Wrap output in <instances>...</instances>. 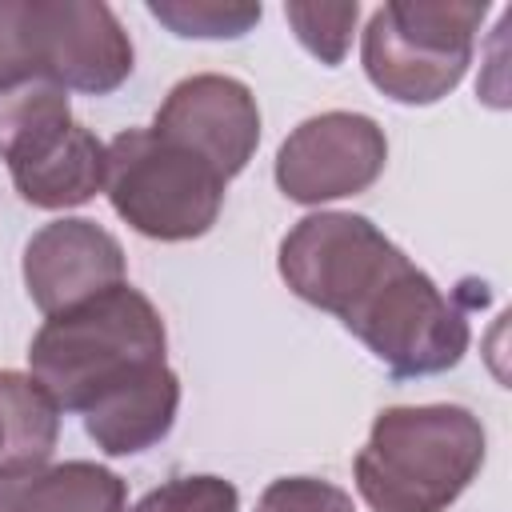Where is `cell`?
Here are the masks:
<instances>
[{
  "label": "cell",
  "mask_w": 512,
  "mask_h": 512,
  "mask_svg": "<svg viewBox=\"0 0 512 512\" xmlns=\"http://www.w3.org/2000/svg\"><path fill=\"white\" fill-rule=\"evenodd\" d=\"M388 160V140L372 116L324 112L304 120L276 156V184L296 204L356 196L376 184Z\"/></svg>",
  "instance_id": "ba28073f"
},
{
  "label": "cell",
  "mask_w": 512,
  "mask_h": 512,
  "mask_svg": "<svg viewBox=\"0 0 512 512\" xmlns=\"http://www.w3.org/2000/svg\"><path fill=\"white\" fill-rule=\"evenodd\" d=\"M152 132L188 148L208 168H216L224 180H232L236 172H244V164L256 152L260 108L248 84L204 72V76L180 80L168 92V100L160 104L152 120Z\"/></svg>",
  "instance_id": "9c48e42d"
},
{
  "label": "cell",
  "mask_w": 512,
  "mask_h": 512,
  "mask_svg": "<svg viewBox=\"0 0 512 512\" xmlns=\"http://www.w3.org/2000/svg\"><path fill=\"white\" fill-rule=\"evenodd\" d=\"M180 408V380L168 364H152L132 380L104 392L88 412L84 428L108 456H132L168 436Z\"/></svg>",
  "instance_id": "7c38bea8"
},
{
  "label": "cell",
  "mask_w": 512,
  "mask_h": 512,
  "mask_svg": "<svg viewBox=\"0 0 512 512\" xmlns=\"http://www.w3.org/2000/svg\"><path fill=\"white\" fill-rule=\"evenodd\" d=\"M148 12L160 24H168L176 36H200V40L244 36L260 20V4H236V0H152Z\"/></svg>",
  "instance_id": "2e32d148"
},
{
  "label": "cell",
  "mask_w": 512,
  "mask_h": 512,
  "mask_svg": "<svg viewBox=\"0 0 512 512\" xmlns=\"http://www.w3.org/2000/svg\"><path fill=\"white\" fill-rule=\"evenodd\" d=\"M152 364H164V320L132 284L48 316L28 348L32 380L64 412H88Z\"/></svg>",
  "instance_id": "6da1fadb"
},
{
  "label": "cell",
  "mask_w": 512,
  "mask_h": 512,
  "mask_svg": "<svg viewBox=\"0 0 512 512\" xmlns=\"http://www.w3.org/2000/svg\"><path fill=\"white\" fill-rule=\"evenodd\" d=\"M284 16L296 28L300 44L320 64H340L352 44V24H356L360 8H356V0L352 4H284Z\"/></svg>",
  "instance_id": "e0dca14e"
},
{
  "label": "cell",
  "mask_w": 512,
  "mask_h": 512,
  "mask_svg": "<svg viewBox=\"0 0 512 512\" xmlns=\"http://www.w3.org/2000/svg\"><path fill=\"white\" fill-rule=\"evenodd\" d=\"M224 184L216 168L152 128H128L108 144L104 192L140 236H204L220 216Z\"/></svg>",
  "instance_id": "277c9868"
},
{
  "label": "cell",
  "mask_w": 512,
  "mask_h": 512,
  "mask_svg": "<svg viewBox=\"0 0 512 512\" xmlns=\"http://www.w3.org/2000/svg\"><path fill=\"white\" fill-rule=\"evenodd\" d=\"M60 436V408L24 372H0V476L48 464Z\"/></svg>",
  "instance_id": "5bb4252c"
},
{
  "label": "cell",
  "mask_w": 512,
  "mask_h": 512,
  "mask_svg": "<svg viewBox=\"0 0 512 512\" xmlns=\"http://www.w3.org/2000/svg\"><path fill=\"white\" fill-rule=\"evenodd\" d=\"M400 260L404 252L372 220L352 212L304 216L280 244L284 284L336 320H344Z\"/></svg>",
  "instance_id": "8992f818"
},
{
  "label": "cell",
  "mask_w": 512,
  "mask_h": 512,
  "mask_svg": "<svg viewBox=\"0 0 512 512\" xmlns=\"http://www.w3.org/2000/svg\"><path fill=\"white\" fill-rule=\"evenodd\" d=\"M64 120H72L64 88L48 80H24L16 88H4L0 92V160L16 156L28 140H36L40 132Z\"/></svg>",
  "instance_id": "9a60e30c"
},
{
  "label": "cell",
  "mask_w": 512,
  "mask_h": 512,
  "mask_svg": "<svg viewBox=\"0 0 512 512\" xmlns=\"http://www.w3.org/2000/svg\"><path fill=\"white\" fill-rule=\"evenodd\" d=\"M480 464L484 428L468 408H384L356 452V488L372 512H444Z\"/></svg>",
  "instance_id": "7a4b0ae2"
},
{
  "label": "cell",
  "mask_w": 512,
  "mask_h": 512,
  "mask_svg": "<svg viewBox=\"0 0 512 512\" xmlns=\"http://www.w3.org/2000/svg\"><path fill=\"white\" fill-rule=\"evenodd\" d=\"M104 160L108 148L84 124L64 120L8 156V172L32 208H76L104 188Z\"/></svg>",
  "instance_id": "8fae6325"
},
{
  "label": "cell",
  "mask_w": 512,
  "mask_h": 512,
  "mask_svg": "<svg viewBox=\"0 0 512 512\" xmlns=\"http://www.w3.org/2000/svg\"><path fill=\"white\" fill-rule=\"evenodd\" d=\"M24 284L44 316L124 284V248L96 220H52L24 248Z\"/></svg>",
  "instance_id": "30bf717a"
},
{
  "label": "cell",
  "mask_w": 512,
  "mask_h": 512,
  "mask_svg": "<svg viewBox=\"0 0 512 512\" xmlns=\"http://www.w3.org/2000/svg\"><path fill=\"white\" fill-rule=\"evenodd\" d=\"M28 32L36 76L64 92L104 96L132 72V40L100 0H28Z\"/></svg>",
  "instance_id": "52a82bcc"
},
{
  "label": "cell",
  "mask_w": 512,
  "mask_h": 512,
  "mask_svg": "<svg viewBox=\"0 0 512 512\" xmlns=\"http://www.w3.org/2000/svg\"><path fill=\"white\" fill-rule=\"evenodd\" d=\"M24 80H40L28 32V0H0V92Z\"/></svg>",
  "instance_id": "ffe728a7"
},
{
  "label": "cell",
  "mask_w": 512,
  "mask_h": 512,
  "mask_svg": "<svg viewBox=\"0 0 512 512\" xmlns=\"http://www.w3.org/2000/svg\"><path fill=\"white\" fill-rule=\"evenodd\" d=\"M392 376H436L468 352L464 312L408 256L340 320Z\"/></svg>",
  "instance_id": "5b68a950"
},
{
  "label": "cell",
  "mask_w": 512,
  "mask_h": 512,
  "mask_svg": "<svg viewBox=\"0 0 512 512\" xmlns=\"http://www.w3.org/2000/svg\"><path fill=\"white\" fill-rule=\"evenodd\" d=\"M256 512H356V508H352V496L328 480L284 476L264 488Z\"/></svg>",
  "instance_id": "d6986e66"
},
{
  "label": "cell",
  "mask_w": 512,
  "mask_h": 512,
  "mask_svg": "<svg viewBox=\"0 0 512 512\" xmlns=\"http://www.w3.org/2000/svg\"><path fill=\"white\" fill-rule=\"evenodd\" d=\"M488 4L480 0H392L364 28V72L400 104H432L448 96L468 60Z\"/></svg>",
  "instance_id": "3957f363"
},
{
  "label": "cell",
  "mask_w": 512,
  "mask_h": 512,
  "mask_svg": "<svg viewBox=\"0 0 512 512\" xmlns=\"http://www.w3.org/2000/svg\"><path fill=\"white\" fill-rule=\"evenodd\" d=\"M0 512H124V480L92 460L0 476Z\"/></svg>",
  "instance_id": "4fadbf2b"
},
{
  "label": "cell",
  "mask_w": 512,
  "mask_h": 512,
  "mask_svg": "<svg viewBox=\"0 0 512 512\" xmlns=\"http://www.w3.org/2000/svg\"><path fill=\"white\" fill-rule=\"evenodd\" d=\"M240 492L220 476H180L148 492L132 512H236Z\"/></svg>",
  "instance_id": "ac0fdd59"
}]
</instances>
